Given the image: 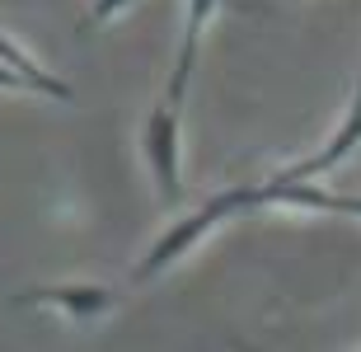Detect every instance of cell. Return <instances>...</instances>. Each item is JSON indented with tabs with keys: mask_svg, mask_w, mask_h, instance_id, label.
<instances>
[{
	"mask_svg": "<svg viewBox=\"0 0 361 352\" xmlns=\"http://www.w3.org/2000/svg\"><path fill=\"white\" fill-rule=\"evenodd\" d=\"M357 146H361V75H357V95H352L348 113H343V122H338V132L329 136V146L314 150L310 160L291 164V169H281L277 178H314V174H329V169H338V164L348 160Z\"/></svg>",
	"mask_w": 361,
	"mask_h": 352,
	"instance_id": "cell-5",
	"label": "cell"
},
{
	"mask_svg": "<svg viewBox=\"0 0 361 352\" xmlns=\"http://www.w3.org/2000/svg\"><path fill=\"white\" fill-rule=\"evenodd\" d=\"M10 301L14 305H52L71 324H94L99 315H108L118 305V291L104 282H66V286H24Z\"/></svg>",
	"mask_w": 361,
	"mask_h": 352,
	"instance_id": "cell-3",
	"label": "cell"
},
{
	"mask_svg": "<svg viewBox=\"0 0 361 352\" xmlns=\"http://www.w3.org/2000/svg\"><path fill=\"white\" fill-rule=\"evenodd\" d=\"M0 61H5L10 71H19L28 90H38V95H47V99H71V85L56 80V75H47V71H42L24 47H14V42L5 38V28H0Z\"/></svg>",
	"mask_w": 361,
	"mask_h": 352,
	"instance_id": "cell-7",
	"label": "cell"
},
{
	"mask_svg": "<svg viewBox=\"0 0 361 352\" xmlns=\"http://www.w3.org/2000/svg\"><path fill=\"white\" fill-rule=\"evenodd\" d=\"M221 0H188V28H183V47H178V66L174 80H169V104L183 109V90L192 80V66H197V47H202V28L212 24V14Z\"/></svg>",
	"mask_w": 361,
	"mask_h": 352,
	"instance_id": "cell-6",
	"label": "cell"
},
{
	"mask_svg": "<svg viewBox=\"0 0 361 352\" xmlns=\"http://www.w3.org/2000/svg\"><path fill=\"white\" fill-rule=\"evenodd\" d=\"M127 5H132V0H94V5H90V14H85V28L108 24V19H113V14H122Z\"/></svg>",
	"mask_w": 361,
	"mask_h": 352,
	"instance_id": "cell-8",
	"label": "cell"
},
{
	"mask_svg": "<svg viewBox=\"0 0 361 352\" xmlns=\"http://www.w3.org/2000/svg\"><path fill=\"white\" fill-rule=\"evenodd\" d=\"M0 90H28V85H24V75H19V71H10L5 61H0Z\"/></svg>",
	"mask_w": 361,
	"mask_h": 352,
	"instance_id": "cell-9",
	"label": "cell"
},
{
	"mask_svg": "<svg viewBox=\"0 0 361 352\" xmlns=\"http://www.w3.org/2000/svg\"><path fill=\"white\" fill-rule=\"evenodd\" d=\"M258 207H268L263 202V183H244V188H226V193H216L212 202H202L197 212H188V217H178L169 231L160 235V240L150 244L146 254H141V263L132 268L136 282H155L164 268H174L178 258L188 254V249H197V240H207V235L216 231V226H226V221L244 217V212H258Z\"/></svg>",
	"mask_w": 361,
	"mask_h": 352,
	"instance_id": "cell-1",
	"label": "cell"
},
{
	"mask_svg": "<svg viewBox=\"0 0 361 352\" xmlns=\"http://www.w3.org/2000/svg\"><path fill=\"white\" fill-rule=\"evenodd\" d=\"M141 150H146V169L155 178L164 207L183 202V122H178V104H155L141 127Z\"/></svg>",
	"mask_w": 361,
	"mask_h": 352,
	"instance_id": "cell-2",
	"label": "cell"
},
{
	"mask_svg": "<svg viewBox=\"0 0 361 352\" xmlns=\"http://www.w3.org/2000/svg\"><path fill=\"white\" fill-rule=\"evenodd\" d=\"M263 202L268 207H300V212H338V217L361 221V198H352V193H324L310 178H268L263 183Z\"/></svg>",
	"mask_w": 361,
	"mask_h": 352,
	"instance_id": "cell-4",
	"label": "cell"
}]
</instances>
